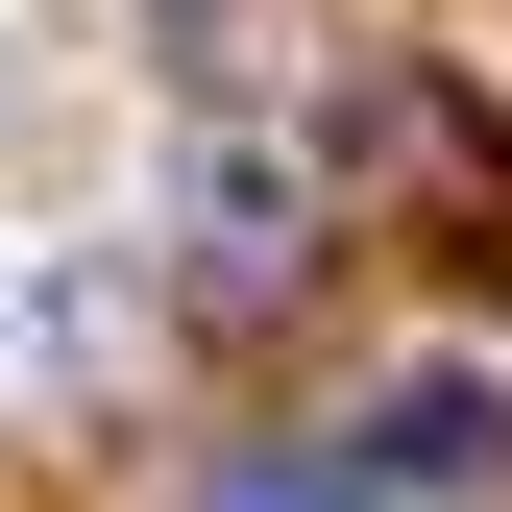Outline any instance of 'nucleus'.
Segmentation results:
<instances>
[{
    "label": "nucleus",
    "mask_w": 512,
    "mask_h": 512,
    "mask_svg": "<svg viewBox=\"0 0 512 512\" xmlns=\"http://www.w3.org/2000/svg\"><path fill=\"white\" fill-rule=\"evenodd\" d=\"M220 512H391V488H366V464H244Z\"/></svg>",
    "instance_id": "f03ea898"
},
{
    "label": "nucleus",
    "mask_w": 512,
    "mask_h": 512,
    "mask_svg": "<svg viewBox=\"0 0 512 512\" xmlns=\"http://www.w3.org/2000/svg\"><path fill=\"white\" fill-rule=\"evenodd\" d=\"M342 464H366V488H488V464H512V391H488V366H415Z\"/></svg>",
    "instance_id": "f257e3e1"
}]
</instances>
